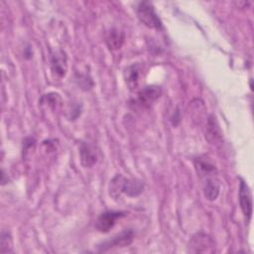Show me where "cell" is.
Wrapping results in <instances>:
<instances>
[{"label": "cell", "mask_w": 254, "mask_h": 254, "mask_svg": "<svg viewBox=\"0 0 254 254\" xmlns=\"http://www.w3.org/2000/svg\"><path fill=\"white\" fill-rule=\"evenodd\" d=\"M144 184L139 180L127 179L122 175H116L109 185V194L113 198H118L120 194L126 193L129 196H137L142 193Z\"/></svg>", "instance_id": "cell-1"}, {"label": "cell", "mask_w": 254, "mask_h": 254, "mask_svg": "<svg viewBox=\"0 0 254 254\" xmlns=\"http://www.w3.org/2000/svg\"><path fill=\"white\" fill-rule=\"evenodd\" d=\"M136 13L138 19L145 26L151 29L161 30L163 28V24L158 14L155 11L154 5L149 1H142L138 4L136 8Z\"/></svg>", "instance_id": "cell-2"}, {"label": "cell", "mask_w": 254, "mask_h": 254, "mask_svg": "<svg viewBox=\"0 0 254 254\" xmlns=\"http://www.w3.org/2000/svg\"><path fill=\"white\" fill-rule=\"evenodd\" d=\"M134 239V231L132 229H125L113 236L111 239L103 242L98 246L99 251H106L111 248L125 247L130 245Z\"/></svg>", "instance_id": "cell-3"}, {"label": "cell", "mask_w": 254, "mask_h": 254, "mask_svg": "<svg viewBox=\"0 0 254 254\" xmlns=\"http://www.w3.org/2000/svg\"><path fill=\"white\" fill-rule=\"evenodd\" d=\"M126 212L124 211H115L108 210L99 215L95 222V227L99 232H108L116 223L118 219L125 216Z\"/></svg>", "instance_id": "cell-4"}, {"label": "cell", "mask_w": 254, "mask_h": 254, "mask_svg": "<svg viewBox=\"0 0 254 254\" xmlns=\"http://www.w3.org/2000/svg\"><path fill=\"white\" fill-rule=\"evenodd\" d=\"M162 89L157 85H148L140 89L137 93L136 102L142 107L151 106L161 95Z\"/></svg>", "instance_id": "cell-5"}, {"label": "cell", "mask_w": 254, "mask_h": 254, "mask_svg": "<svg viewBox=\"0 0 254 254\" xmlns=\"http://www.w3.org/2000/svg\"><path fill=\"white\" fill-rule=\"evenodd\" d=\"M239 203L244 216L249 221L252 216V194L248 185L242 179L239 184Z\"/></svg>", "instance_id": "cell-6"}, {"label": "cell", "mask_w": 254, "mask_h": 254, "mask_svg": "<svg viewBox=\"0 0 254 254\" xmlns=\"http://www.w3.org/2000/svg\"><path fill=\"white\" fill-rule=\"evenodd\" d=\"M214 244L212 239L205 233L199 232L194 234L190 241L189 247L191 252H209L212 251Z\"/></svg>", "instance_id": "cell-7"}, {"label": "cell", "mask_w": 254, "mask_h": 254, "mask_svg": "<svg viewBox=\"0 0 254 254\" xmlns=\"http://www.w3.org/2000/svg\"><path fill=\"white\" fill-rule=\"evenodd\" d=\"M142 75V65L141 64H132L125 67L123 72V77L126 85L130 90H135L139 87L140 78Z\"/></svg>", "instance_id": "cell-8"}, {"label": "cell", "mask_w": 254, "mask_h": 254, "mask_svg": "<svg viewBox=\"0 0 254 254\" xmlns=\"http://www.w3.org/2000/svg\"><path fill=\"white\" fill-rule=\"evenodd\" d=\"M205 139L211 145H219L222 142V132L214 115H210L206 122Z\"/></svg>", "instance_id": "cell-9"}, {"label": "cell", "mask_w": 254, "mask_h": 254, "mask_svg": "<svg viewBox=\"0 0 254 254\" xmlns=\"http://www.w3.org/2000/svg\"><path fill=\"white\" fill-rule=\"evenodd\" d=\"M194 169L196 174L201 179H206L209 177H213L216 169L214 165L205 157H197L193 160Z\"/></svg>", "instance_id": "cell-10"}, {"label": "cell", "mask_w": 254, "mask_h": 254, "mask_svg": "<svg viewBox=\"0 0 254 254\" xmlns=\"http://www.w3.org/2000/svg\"><path fill=\"white\" fill-rule=\"evenodd\" d=\"M80 162L84 168H91L97 161V153L95 148L89 143L82 142L79 148Z\"/></svg>", "instance_id": "cell-11"}, {"label": "cell", "mask_w": 254, "mask_h": 254, "mask_svg": "<svg viewBox=\"0 0 254 254\" xmlns=\"http://www.w3.org/2000/svg\"><path fill=\"white\" fill-rule=\"evenodd\" d=\"M203 194L207 200H215L220 191V183L213 176L204 179L203 183Z\"/></svg>", "instance_id": "cell-12"}, {"label": "cell", "mask_w": 254, "mask_h": 254, "mask_svg": "<svg viewBox=\"0 0 254 254\" xmlns=\"http://www.w3.org/2000/svg\"><path fill=\"white\" fill-rule=\"evenodd\" d=\"M52 70L58 76H64L66 72V56L63 51L57 52L52 57Z\"/></svg>", "instance_id": "cell-13"}, {"label": "cell", "mask_w": 254, "mask_h": 254, "mask_svg": "<svg viewBox=\"0 0 254 254\" xmlns=\"http://www.w3.org/2000/svg\"><path fill=\"white\" fill-rule=\"evenodd\" d=\"M124 42V34L117 30L111 29L106 37V44L110 50H118L122 47Z\"/></svg>", "instance_id": "cell-14"}, {"label": "cell", "mask_w": 254, "mask_h": 254, "mask_svg": "<svg viewBox=\"0 0 254 254\" xmlns=\"http://www.w3.org/2000/svg\"><path fill=\"white\" fill-rule=\"evenodd\" d=\"M13 241L9 232L2 231L1 233V243H0V252L1 253H9L12 252Z\"/></svg>", "instance_id": "cell-15"}]
</instances>
